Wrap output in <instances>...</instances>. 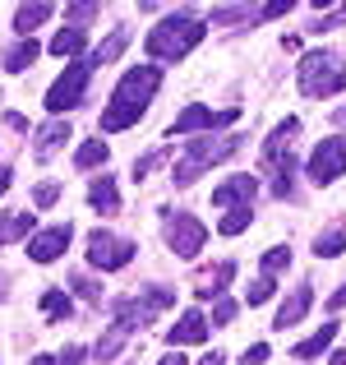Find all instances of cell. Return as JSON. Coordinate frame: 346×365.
<instances>
[{
  "label": "cell",
  "mask_w": 346,
  "mask_h": 365,
  "mask_svg": "<svg viewBox=\"0 0 346 365\" xmlns=\"http://www.w3.org/2000/svg\"><path fill=\"white\" fill-rule=\"evenodd\" d=\"M157 83H162V70L157 65H139V70H130L120 83H115V93H111V102L102 107V130L115 134V130H130L134 120L148 111V102H152V93H157Z\"/></svg>",
  "instance_id": "1"
},
{
  "label": "cell",
  "mask_w": 346,
  "mask_h": 365,
  "mask_svg": "<svg viewBox=\"0 0 346 365\" xmlns=\"http://www.w3.org/2000/svg\"><path fill=\"white\" fill-rule=\"evenodd\" d=\"M204 33H208L204 19L171 14V19H162V24L148 33V56H152V61H185V56L204 42Z\"/></svg>",
  "instance_id": "2"
},
{
  "label": "cell",
  "mask_w": 346,
  "mask_h": 365,
  "mask_svg": "<svg viewBox=\"0 0 346 365\" xmlns=\"http://www.w3.org/2000/svg\"><path fill=\"white\" fill-rule=\"evenodd\" d=\"M236 148H240V134H226V139H189V148H185V158L176 162L171 180H176V185H194L199 171L213 167V162H222V158H231Z\"/></svg>",
  "instance_id": "3"
},
{
  "label": "cell",
  "mask_w": 346,
  "mask_h": 365,
  "mask_svg": "<svg viewBox=\"0 0 346 365\" xmlns=\"http://www.w3.org/2000/svg\"><path fill=\"white\" fill-rule=\"evenodd\" d=\"M346 88V65L328 51H310L300 61V93L305 98H332Z\"/></svg>",
  "instance_id": "4"
},
{
  "label": "cell",
  "mask_w": 346,
  "mask_h": 365,
  "mask_svg": "<svg viewBox=\"0 0 346 365\" xmlns=\"http://www.w3.org/2000/svg\"><path fill=\"white\" fill-rule=\"evenodd\" d=\"M88 79H93V65L88 61H74L65 65V74L46 88V111H56V116H65V111L83 107V93H88Z\"/></svg>",
  "instance_id": "5"
},
{
  "label": "cell",
  "mask_w": 346,
  "mask_h": 365,
  "mask_svg": "<svg viewBox=\"0 0 346 365\" xmlns=\"http://www.w3.org/2000/svg\"><path fill=\"white\" fill-rule=\"evenodd\" d=\"M134 241H125V236H111V232H93L88 236V264L102 268V273H115V268H125L134 259Z\"/></svg>",
  "instance_id": "6"
},
{
  "label": "cell",
  "mask_w": 346,
  "mask_h": 365,
  "mask_svg": "<svg viewBox=\"0 0 346 365\" xmlns=\"http://www.w3.org/2000/svg\"><path fill=\"white\" fill-rule=\"evenodd\" d=\"M346 176V139H323L319 148L310 153V180L314 185H332V180Z\"/></svg>",
  "instance_id": "7"
},
{
  "label": "cell",
  "mask_w": 346,
  "mask_h": 365,
  "mask_svg": "<svg viewBox=\"0 0 346 365\" xmlns=\"http://www.w3.org/2000/svg\"><path fill=\"white\" fill-rule=\"evenodd\" d=\"M134 329H143V319H139V305H134V301H120V305H115V319H111L107 338H102L98 347H93V356H98V361H111L115 351H120L125 342H130V333H134Z\"/></svg>",
  "instance_id": "8"
},
{
  "label": "cell",
  "mask_w": 346,
  "mask_h": 365,
  "mask_svg": "<svg viewBox=\"0 0 346 365\" xmlns=\"http://www.w3.org/2000/svg\"><path fill=\"white\" fill-rule=\"evenodd\" d=\"M167 245L176 250L180 259H194L199 250L208 245V227L199 222V217H189V213H176V217L167 222Z\"/></svg>",
  "instance_id": "9"
},
{
  "label": "cell",
  "mask_w": 346,
  "mask_h": 365,
  "mask_svg": "<svg viewBox=\"0 0 346 365\" xmlns=\"http://www.w3.org/2000/svg\"><path fill=\"white\" fill-rule=\"evenodd\" d=\"M236 116H240L236 107L231 111H208V107H199V102H189V107L171 120V139H185V134H199V130H222V125H231Z\"/></svg>",
  "instance_id": "10"
},
{
  "label": "cell",
  "mask_w": 346,
  "mask_h": 365,
  "mask_svg": "<svg viewBox=\"0 0 346 365\" xmlns=\"http://www.w3.org/2000/svg\"><path fill=\"white\" fill-rule=\"evenodd\" d=\"M70 222H61V227H46V232H37L33 241H28V255L37 259V264H51V259H61L65 250H70Z\"/></svg>",
  "instance_id": "11"
},
{
  "label": "cell",
  "mask_w": 346,
  "mask_h": 365,
  "mask_svg": "<svg viewBox=\"0 0 346 365\" xmlns=\"http://www.w3.org/2000/svg\"><path fill=\"white\" fill-rule=\"evenodd\" d=\"M310 305H314V287H310V282H300V287H295V292L282 301V310H277L273 329H295V324L310 314Z\"/></svg>",
  "instance_id": "12"
},
{
  "label": "cell",
  "mask_w": 346,
  "mask_h": 365,
  "mask_svg": "<svg viewBox=\"0 0 346 365\" xmlns=\"http://www.w3.org/2000/svg\"><path fill=\"white\" fill-rule=\"evenodd\" d=\"M254 176H231L226 185L213 190V204L217 208H249V199H254Z\"/></svg>",
  "instance_id": "13"
},
{
  "label": "cell",
  "mask_w": 346,
  "mask_h": 365,
  "mask_svg": "<svg viewBox=\"0 0 346 365\" xmlns=\"http://www.w3.org/2000/svg\"><path fill=\"white\" fill-rule=\"evenodd\" d=\"M204 338H208V319L199 310L180 314V324H171V333H167L171 347H194V342H204Z\"/></svg>",
  "instance_id": "14"
},
{
  "label": "cell",
  "mask_w": 346,
  "mask_h": 365,
  "mask_svg": "<svg viewBox=\"0 0 346 365\" xmlns=\"http://www.w3.org/2000/svg\"><path fill=\"white\" fill-rule=\"evenodd\" d=\"M65 139H74V134H70V120H51V125H42V130H37L33 153H37V158H51L56 148H65Z\"/></svg>",
  "instance_id": "15"
},
{
  "label": "cell",
  "mask_w": 346,
  "mask_h": 365,
  "mask_svg": "<svg viewBox=\"0 0 346 365\" xmlns=\"http://www.w3.org/2000/svg\"><path fill=\"white\" fill-rule=\"evenodd\" d=\"M51 14H56V5H46V0H37V5H19L14 33H19V37H33V28H42Z\"/></svg>",
  "instance_id": "16"
},
{
  "label": "cell",
  "mask_w": 346,
  "mask_h": 365,
  "mask_svg": "<svg viewBox=\"0 0 346 365\" xmlns=\"http://www.w3.org/2000/svg\"><path fill=\"white\" fill-rule=\"evenodd\" d=\"M37 56H42V46H37L33 37H19V42L5 51V70H9V74H23V70H33Z\"/></svg>",
  "instance_id": "17"
},
{
  "label": "cell",
  "mask_w": 346,
  "mask_h": 365,
  "mask_svg": "<svg viewBox=\"0 0 346 365\" xmlns=\"http://www.w3.org/2000/svg\"><path fill=\"white\" fill-rule=\"evenodd\" d=\"M346 250V217H337V222L328 227V232H319V241H314V255L319 259H337Z\"/></svg>",
  "instance_id": "18"
},
{
  "label": "cell",
  "mask_w": 346,
  "mask_h": 365,
  "mask_svg": "<svg viewBox=\"0 0 346 365\" xmlns=\"http://www.w3.org/2000/svg\"><path fill=\"white\" fill-rule=\"evenodd\" d=\"M88 204L98 208V213H115V208H120V195H115V180L111 176H98L88 185Z\"/></svg>",
  "instance_id": "19"
},
{
  "label": "cell",
  "mask_w": 346,
  "mask_h": 365,
  "mask_svg": "<svg viewBox=\"0 0 346 365\" xmlns=\"http://www.w3.org/2000/svg\"><path fill=\"white\" fill-rule=\"evenodd\" d=\"M332 338H337V324H323V329L314 333V338H305L300 347L291 351V356H295V361H314V356H323V351L332 347Z\"/></svg>",
  "instance_id": "20"
},
{
  "label": "cell",
  "mask_w": 346,
  "mask_h": 365,
  "mask_svg": "<svg viewBox=\"0 0 346 365\" xmlns=\"http://www.w3.org/2000/svg\"><path fill=\"white\" fill-rule=\"evenodd\" d=\"M125 46H130V28H115V33L107 37V42H102L98 51L88 56V65L98 70V65H111V61H120V51H125Z\"/></svg>",
  "instance_id": "21"
},
{
  "label": "cell",
  "mask_w": 346,
  "mask_h": 365,
  "mask_svg": "<svg viewBox=\"0 0 346 365\" xmlns=\"http://www.w3.org/2000/svg\"><path fill=\"white\" fill-rule=\"evenodd\" d=\"M42 314H46L51 324L70 319V314H74V301H70V292H61V287H51V292L42 296Z\"/></svg>",
  "instance_id": "22"
},
{
  "label": "cell",
  "mask_w": 346,
  "mask_h": 365,
  "mask_svg": "<svg viewBox=\"0 0 346 365\" xmlns=\"http://www.w3.org/2000/svg\"><path fill=\"white\" fill-rule=\"evenodd\" d=\"M33 232V213H5L0 217V245H9V241H19V236H28Z\"/></svg>",
  "instance_id": "23"
},
{
  "label": "cell",
  "mask_w": 346,
  "mask_h": 365,
  "mask_svg": "<svg viewBox=\"0 0 346 365\" xmlns=\"http://www.w3.org/2000/svg\"><path fill=\"white\" fill-rule=\"evenodd\" d=\"M79 51H83V33L79 28H61V33L51 37V56H61V61L65 56H79Z\"/></svg>",
  "instance_id": "24"
},
{
  "label": "cell",
  "mask_w": 346,
  "mask_h": 365,
  "mask_svg": "<svg viewBox=\"0 0 346 365\" xmlns=\"http://www.w3.org/2000/svg\"><path fill=\"white\" fill-rule=\"evenodd\" d=\"M102 162H107V143H102V139H88L79 153H74V167H79V171H88V167H102Z\"/></svg>",
  "instance_id": "25"
},
{
  "label": "cell",
  "mask_w": 346,
  "mask_h": 365,
  "mask_svg": "<svg viewBox=\"0 0 346 365\" xmlns=\"http://www.w3.org/2000/svg\"><path fill=\"white\" fill-rule=\"evenodd\" d=\"M231 277H236V264H222V268H217L213 277H204V287H199V296H204V301H208V296H222Z\"/></svg>",
  "instance_id": "26"
},
{
  "label": "cell",
  "mask_w": 346,
  "mask_h": 365,
  "mask_svg": "<svg viewBox=\"0 0 346 365\" xmlns=\"http://www.w3.org/2000/svg\"><path fill=\"white\" fill-rule=\"evenodd\" d=\"M249 217H254L249 208H231V213L222 217V222H217V232H222V236H240V232L249 227Z\"/></svg>",
  "instance_id": "27"
},
{
  "label": "cell",
  "mask_w": 346,
  "mask_h": 365,
  "mask_svg": "<svg viewBox=\"0 0 346 365\" xmlns=\"http://www.w3.org/2000/svg\"><path fill=\"white\" fill-rule=\"evenodd\" d=\"M65 19H70V28H79V33H83V24H93V19H98V5H93V0H79V5L65 9Z\"/></svg>",
  "instance_id": "28"
},
{
  "label": "cell",
  "mask_w": 346,
  "mask_h": 365,
  "mask_svg": "<svg viewBox=\"0 0 346 365\" xmlns=\"http://www.w3.org/2000/svg\"><path fill=\"white\" fill-rule=\"evenodd\" d=\"M291 268V250H268L263 255V277H277Z\"/></svg>",
  "instance_id": "29"
},
{
  "label": "cell",
  "mask_w": 346,
  "mask_h": 365,
  "mask_svg": "<svg viewBox=\"0 0 346 365\" xmlns=\"http://www.w3.org/2000/svg\"><path fill=\"white\" fill-rule=\"evenodd\" d=\"M70 287L83 296V301H102V287L93 282V277H83V273H74V277H70Z\"/></svg>",
  "instance_id": "30"
},
{
  "label": "cell",
  "mask_w": 346,
  "mask_h": 365,
  "mask_svg": "<svg viewBox=\"0 0 346 365\" xmlns=\"http://www.w3.org/2000/svg\"><path fill=\"white\" fill-rule=\"evenodd\" d=\"M56 199H61V185H56V180H46V185L33 190V204H37V208H51Z\"/></svg>",
  "instance_id": "31"
},
{
  "label": "cell",
  "mask_w": 346,
  "mask_h": 365,
  "mask_svg": "<svg viewBox=\"0 0 346 365\" xmlns=\"http://www.w3.org/2000/svg\"><path fill=\"white\" fill-rule=\"evenodd\" d=\"M231 319H236V301H226V296H217V305H213V324H217V329H226Z\"/></svg>",
  "instance_id": "32"
},
{
  "label": "cell",
  "mask_w": 346,
  "mask_h": 365,
  "mask_svg": "<svg viewBox=\"0 0 346 365\" xmlns=\"http://www.w3.org/2000/svg\"><path fill=\"white\" fill-rule=\"evenodd\" d=\"M268 296H273V277H258V282L245 292V301H249V305H263Z\"/></svg>",
  "instance_id": "33"
},
{
  "label": "cell",
  "mask_w": 346,
  "mask_h": 365,
  "mask_svg": "<svg viewBox=\"0 0 346 365\" xmlns=\"http://www.w3.org/2000/svg\"><path fill=\"white\" fill-rule=\"evenodd\" d=\"M162 158H167V148H157V153H148V158H139V162H134V180H143V176H148V171L157 167Z\"/></svg>",
  "instance_id": "34"
},
{
  "label": "cell",
  "mask_w": 346,
  "mask_h": 365,
  "mask_svg": "<svg viewBox=\"0 0 346 365\" xmlns=\"http://www.w3.org/2000/svg\"><path fill=\"white\" fill-rule=\"evenodd\" d=\"M236 19H254L245 5H231V9H213V24H236Z\"/></svg>",
  "instance_id": "35"
},
{
  "label": "cell",
  "mask_w": 346,
  "mask_h": 365,
  "mask_svg": "<svg viewBox=\"0 0 346 365\" xmlns=\"http://www.w3.org/2000/svg\"><path fill=\"white\" fill-rule=\"evenodd\" d=\"M263 361H268V342H254V347L245 351V361H240V365H263Z\"/></svg>",
  "instance_id": "36"
},
{
  "label": "cell",
  "mask_w": 346,
  "mask_h": 365,
  "mask_svg": "<svg viewBox=\"0 0 346 365\" xmlns=\"http://www.w3.org/2000/svg\"><path fill=\"white\" fill-rule=\"evenodd\" d=\"M286 9H291V0H273V5H263V9H258V19H282Z\"/></svg>",
  "instance_id": "37"
},
{
  "label": "cell",
  "mask_w": 346,
  "mask_h": 365,
  "mask_svg": "<svg viewBox=\"0 0 346 365\" xmlns=\"http://www.w3.org/2000/svg\"><path fill=\"white\" fill-rule=\"evenodd\" d=\"M83 361V347H65V356H56V365H79Z\"/></svg>",
  "instance_id": "38"
},
{
  "label": "cell",
  "mask_w": 346,
  "mask_h": 365,
  "mask_svg": "<svg viewBox=\"0 0 346 365\" xmlns=\"http://www.w3.org/2000/svg\"><path fill=\"white\" fill-rule=\"evenodd\" d=\"M5 125H9V130H19V134H23V130H28V120H23V116H19V111H9V116H5Z\"/></svg>",
  "instance_id": "39"
},
{
  "label": "cell",
  "mask_w": 346,
  "mask_h": 365,
  "mask_svg": "<svg viewBox=\"0 0 346 365\" xmlns=\"http://www.w3.org/2000/svg\"><path fill=\"white\" fill-rule=\"evenodd\" d=\"M328 310H346V287H342V292H332V301H328Z\"/></svg>",
  "instance_id": "40"
},
{
  "label": "cell",
  "mask_w": 346,
  "mask_h": 365,
  "mask_svg": "<svg viewBox=\"0 0 346 365\" xmlns=\"http://www.w3.org/2000/svg\"><path fill=\"white\" fill-rule=\"evenodd\" d=\"M9 185H14V171H9V167H0V195H5Z\"/></svg>",
  "instance_id": "41"
},
{
  "label": "cell",
  "mask_w": 346,
  "mask_h": 365,
  "mask_svg": "<svg viewBox=\"0 0 346 365\" xmlns=\"http://www.w3.org/2000/svg\"><path fill=\"white\" fill-rule=\"evenodd\" d=\"M157 365H185V356H180V351H171L167 361H157Z\"/></svg>",
  "instance_id": "42"
},
{
  "label": "cell",
  "mask_w": 346,
  "mask_h": 365,
  "mask_svg": "<svg viewBox=\"0 0 346 365\" xmlns=\"http://www.w3.org/2000/svg\"><path fill=\"white\" fill-rule=\"evenodd\" d=\"M28 365H56V356H33Z\"/></svg>",
  "instance_id": "43"
},
{
  "label": "cell",
  "mask_w": 346,
  "mask_h": 365,
  "mask_svg": "<svg viewBox=\"0 0 346 365\" xmlns=\"http://www.w3.org/2000/svg\"><path fill=\"white\" fill-rule=\"evenodd\" d=\"M204 365H222V356H204Z\"/></svg>",
  "instance_id": "44"
}]
</instances>
